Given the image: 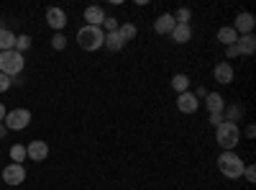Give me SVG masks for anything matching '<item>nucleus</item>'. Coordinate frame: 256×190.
<instances>
[{"label": "nucleus", "instance_id": "nucleus-1", "mask_svg": "<svg viewBox=\"0 0 256 190\" xmlns=\"http://www.w3.org/2000/svg\"><path fill=\"white\" fill-rule=\"evenodd\" d=\"M77 44L84 49V52H98L102 49L105 44V31L100 26H88L84 24L80 31H77Z\"/></svg>", "mask_w": 256, "mask_h": 190}, {"label": "nucleus", "instance_id": "nucleus-2", "mask_svg": "<svg viewBox=\"0 0 256 190\" xmlns=\"http://www.w3.org/2000/svg\"><path fill=\"white\" fill-rule=\"evenodd\" d=\"M244 159L236 154V152H220V157H218V170L228 177V180H238V177H244Z\"/></svg>", "mask_w": 256, "mask_h": 190}, {"label": "nucleus", "instance_id": "nucleus-3", "mask_svg": "<svg viewBox=\"0 0 256 190\" xmlns=\"http://www.w3.org/2000/svg\"><path fill=\"white\" fill-rule=\"evenodd\" d=\"M24 67H26L24 54H18L16 49H10V52H0V72L8 75L10 80L24 72Z\"/></svg>", "mask_w": 256, "mask_h": 190}, {"label": "nucleus", "instance_id": "nucleus-4", "mask_svg": "<svg viewBox=\"0 0 256 190\" xmlns=\"http://www.w3.org/2000/svg\"><path fill=\"white\" fill-rule=\"evenodd\" d=\"M238 139H241V131H238L236 123L223 121L218 129H216V141L223 146V152H233V146L238 144Z\"/></svg>", "mask_w": 256, "mask_h": 190}, {"label": "nucleus", "instance_id": "nucleus-5", "mask_svg": "<svg viewBox=\"0 0 256 190\" xmlns=\"http://www.w3.org/2000/svg\"><path fill=\"white\" fill-rule=\"evenodd\" d=\"M3 123H6V129H8V131H24L26 126L31 123V111H26V108H16V111H8Z\"/></svg>", "mask_w": 256, "mask_h": 190}, {"label": "nucleus", "instance_id": "nucleus-6", "mask_svg": "<svg viewBox=\"0 0 256 190\" xmlns=\"http://www.w3.org/2000/svg\"><path fill=\"white\" fill-rule=\"evenodd\" d=\"M24 180H26V167L24 164H16V162L6 164V170H3V182L6 185L16 187V185H20Z\"/></svg>", "mask_w": 256, "mask_h": 190}, {"label": "nucleus", "instance_id": "nucleus-7", "mask_svg": "<svg viewBox=\"0 0 256 190\" xmlns=\"http://www.w3.org/2000/svg\"><path fill=\"white\" fill-rule=\"evenodd\" d=\"M26 157L34 159V162H44L49 157V144L46 141H41V139H34L26 144Z\"/></svg>", "mask_w": 256, "mask_h": 190}, {"label": "nucleus", "instance_id": "nucleus-8", "mask_svg": "<svg viewBox=\"0 0 256 190\" xmlns=\"http://www.w3.org/2000/svg\"><path fill=\"white\" fill-rule=\"evenodd\" d=\"M254 26H256L254 13H248V11H241V13L236 16V24H233L230 29L236 31L238 36H246V34H251V31H254Z\"/></svg>", "mask_w": 256, "mask_h": 190}, {"label": "nucleus", "instance_id": "nucleus-9", "mask_svg": "<svg viewBox=\"0 0 256 190\" xmlns=\"http://www.w3.org/2000/svg\"><path fill=\"white\" fill-rule=\"evenodd\" d=\"M46 24L54 29V34H62L64 26H67V13H64L62 8H49L46 11Z\"/></svg>", "mask_w": 256, "mask_h": 190}, {"label": "nucleus", "instance_id": "nucleus-10", "mask_svg": "<svg viewBox=\"0 0 256 190\" xmlns=\"http://www.w3.org/2000/svg\"><path fill=\"white\" fill-rule=\"evenodd\" d=\"M177 108H180V113H187V116H190V113H195V111L200 108V100L192 95L190 90H187V93H180V95H177Z\"/></svg>", "mask_w": 256, "mask_h": 190}, {"label": "nucleus", "instance_id": "nucleus-11", "mask_svg": "<svg viewBox=\"0 0 256 190\" xmlns=\"http://www.w3.org/2000/svg\"><path fill=\"white\" fill-rule=\"evenodd\" d=\"M212 77H216V82H220V85H230L233 82V67L228 62H218L216 70H212Z\"/></svg>", "mask_w": 256, "mask_h": 190}, {"label": "nucleus", "instance_id": "nucleus-12", "mask_svg": "<svg viewBox=\"0 0 256 190\" xmlns=\"http://www.w3.org/2000/svg\"><path fill=\"white\" fill-rule=\"evenodd\" d=\"M236 49H238V57H241V54H244V57H251V54L256 52V36H254V34L238 36V41H236Z\"/></svg>", "mask_w": 256, "mask_h": 190}, {"label": "nucleus", "instance_id": "nucleus-13", "mask_svg": "<svg viewBox=\"0 0 256 190\" xmlns=\"http://www.w3.org/2000/svg\"><path fill=\"white\" fill-rule=\"evenodd\" d=\"M174 26H177V24H174L172 13H162V16L154 21V31H156V34H162V36H164V34H172V31H174Z\"/></svg>", "mask_w": 256, "mask_h": 190}, {"label": "nucleus", "instance_id": "nucleus-14", "mask_svg": "<svg viewBox=\"0 0 256 190\" xmlns=\"http://www.w3.org/2000/svg\"><path fill=\"white\" fill-rule=\"evenodd\" d=\"M205 108H208V113H223V108H226L223 95L220 93H208L205 95Z\"/></svg>", "mask_w": 256, "mask_h": 190}, {"label": "nucleus", "instance_id": "nucleus-15", "mask_svg": "<svg viewBox=\"0 0 256 190\" xmlns=\"http://www.w3.org/2000/svg\"><path fill=\"white\" fill-rule=\"evenodd\" d=\"M84 21H88V26H102L105 11L100 6H88V8H84Z\"/></svg>", "mask_w": 256, "mask_h": 190}, {"label": "nucleus", "instance_id": "nucleus-16", "mask_svg": "<svg viewBox=\"0 0 256 190\" xmlns=\"http://www.w3.org/2000/svg\"><path fill=\"white\" fill-rule=\"evenodd\" d=\"M102 47L110 49V52H120V49L126 47V41L120 39L118 31H110V34H105V44H102Z\"/></svg>", "mask_w": 256, "mask_h": 190}, {"label": "nucleus", "instance_id": "nucleus-17", "mask_svg": "<svg viewBox=\"0 0 256 190\" xmlns=\"http://www.w3.org/2000/svg\"><path fill=\"white\" fill-rule=\"evenodd\" d=\"M241 116H244V105H241V103L226 105V108H223V121H228V123H236Z\"/></svg>", "mask_w": 256, "mask_h": 190}, {"label": "nucleus", "instance_id": "nucleus-18", "mask_svg": "<svg viewBox=\"0 0 256 190\" xmlns=\"http://www.w3.org/2000/svg\"><path fill=\"white\" fill-rule=\"evenodd\" d=\"M218 41H220L223 47H233V44H236V41H238V34L233 31L230 26H223V29L218 31Z\"/></svg>", "mask_w": 256, "mask_h": 190}, {"label": "nucleus", "instance_id": "nucleus-19", "mask_svg": "<svg viewBox=\"0 0 256 190\" xmlns=\"http://www.w3.org/2000/svg\"><path fill=\"white\" fill-rule=\"evenodd\" d=\"M169 36H172V41H177V44H187V41L192 39V29L190 26H174V31Z\"/></svg>", "mask_w": 256, "mask_h": 190}, {"label": "nucleus", "instance_id": "nucleus-20", "mask_svg": "<svg viewBox=\"0 0 256 190\" xmlns=\"http://www.w3.org/2000/svg\"><path fill=\"white\" fill-rule=\"evenodd\" d=\"M10 49H16V34L3 29L0 31V52H10Z\"/></svg>", "mask_w": 256, "mask_h": 190}, {"label": "nucleus", "instance_id": "nucleus-21", "mask_svg": "<svg viewBox=\"0 0 256 190\" xmlns=\"http://www.w3.org/2000/svg\"><path fill=\"white\" fill-rule=\"evenodd\" d=\"M172 88L177 90V95H180V93H187V88H190V77H187L184 72H177V75L172 77Z\"/></svg>", "mask_w": 256, "mask_h": 190}, {"label": "nucleus", "instance_id": "nucleus-22", "mask_svg": "<svg viewBox=\"0 0 256 190\" xmlns=\"http://www.w3.org/2000/svg\"><path fill=\"white\" fill-rule=\"evenodd\" d=\"M10 159H13L16 164H24V159H28V157H26V144H13V146H10Z\"/></svg>", "mask_w": 256, "mask_h": 190}, {"label": "nucleus", "instance_id": "nucleus-23", "mask_svg": "<svg viewBox=\"0 0 256 190\" xmlns=\"http://www.w3.org/2000/svg\"><path fill=\"white\" fill-rule=\"evenodd\" d=\"M172 18H174V24H177V26H190L192 11H190V8H180V11H174V13H172Z\"/></svg>", "mask_w": 256, "mask_h": 190}, {"label": "nucleus", "instance_id": "nucleus-24", "mask_svg": "<svg viewBox=\"0 0 256 190\" xmlns=\"http://www.w3.org/2000/svg\"><path fill=\"white\" fill-rule=\"evenodd\" d=\"M118 34H120V39H123V41H134L138 31H136V26H134V24H123V26H118Z\"/></svg>", "mask_w": 256, "mask_h": 190}, {"label": "nucleus", "instance_id": "nucleus-25", "mask_svg": "<svg viewBox=\"0 0 256 190\" xmlns=\"http://www.w3.org/2000/svg\"><path fill=\"white\" fill-rule=\"evenodd\" d=\"M28 47H31V36H28V34H20V36H16V52H18V54H24Z\"/></svg>", "mask_w": 256, "mask_h": 190}, {"label": "nucleus", "instance_id": "nucleus-26", "mask_svg": "<svg viewBox=\"0 0 256 190\" xmlns=\"http://www.w3.org/2000/svg\"><path fill=\"white\" fill-rule=\"evenodd\" d=\"M64 47H67V36H64V34H54V36H52V49L62 52Z\"/></svg>", "mask_w": 256, "mask_h": 190}, {"label": "nucleus", "instance_id": "nucleus-27", "mask_svg": "<svg viewBox=\"0 0 256 190\" xmlns=\"http://www.w3.org/2000/svg\"><path fill=\"white\" fill-rule=\"evenodd\" d=\"M100 29H105V34H110V31H118V21L116 18H108L105 16V21H102V26Z\"/></svg>", "mask_w": 256, "mask_h": 190}, {"label": "nucleus", "instance_id": "nucleus-28", "mask_svg": "<svg viewBox=\"0 0 256 190\" xmlns=\"http://www.w3.org/2000/svg\"><path fill=\"white\" fill-rule=\"evenodd\" d=\"M244 177H246L248 182L256 180V167H254V164H246V167H244Z\"/></svg>", "mask_w": 256, "mask_h": 190}, {"label": "nucleus", "instance_id": "nucleus-29", "mask_svg": "<svg viewBox=\"0 0 256 190\" xmlns=\"http://www.w3.org/2000/svg\"><path fill=\"white\" fill-rule=\"evenodd\" d=\"M13 85V82H10V77L8 75H3V72H0V93H6L8 88Z\"/></svg>", "mask_w": 256, "mask_h": 190}, {"label": "nucleus", "instance_id": "nucleus-30", "mask_svg": "<svg viewBox=\"0 0 256 190\" xmlns=\"http://www.w3.org/2000/svg\"><path fill=\"white\" fill-rule=\"evenodd\" d=\"M210 123H212V126H216V129H218V126L223 123V113H210Z\"/></svg>", "mask_w": 256, "mask_h": 190}, {"label": "nucleus", "instance_id": "nucleus-31", "mask_svg": "<svg viewBox=\"0 0 256 190\" xmlns=\"http://www.w3.org/2000/svg\"><path fill=\"white\" fill-rule=\"evenodd\" d=\"M226 57H228V59H236V57H238V49H236V44H233V47H226Z\"/></svg>", "mask_w": 256, "mask_h": 190}, {"label": "nucleus", "instance_id": "nucleus-32", "mask_svg": "<svg viewBox=\"0 0 256 190\" xmlns=\"http://www.w3.org/2000/svg\"><path fill=\"white\" fill-rule=\"evenodd\" d=\"M192 95H195V98H198V100H205V95H208V90H205V88H202V85H200V88H198V90H195V93H192Z\"/></svg>", "mask_w": 256, "mask_h": 190}, {"label": "nucleus", "instance_id": "nucleus-33", "mask_svg": "<svg viewBox=\"0 0 256 190\" xmlns=\"http://www.w3.org/2000/svg\"><path fill=\"white\" fill-rule=\"evenodd\" d=\"M246 136H248V139L256 136V129H254V126H246Z\"/></svg>", "mask_w": 256, "mask_h": 190}, {"label": "nucleus", "instance_id": "nucleus-34", "mask_svg": "<svg viewBox=\"0 0 256 190\" xmlns=\"http://www.w3.org/2000/svg\"><path fill=\"white\" fill-rule=\"evenodd\" d=\"M6 113H8V111H6V105H3V103H0V123H3V121H6Z\"/></svg>", "mask_w": 256, "mask_h": 190}, {"label": "nucleus", "instance_id": "nucleus-35", "mask_svg": "<svg viewBox=\"0 0 256 190\" xmlns=\"http://www.w3.org/2000/svg\"><path fill=\"white\" fill-rule=\"evenodd\" d=\"M6 134H8V129H6V123H0V139H3Z\"/></svg>", "mask_w": 256, "mask_h": 190}, {"label": "nucleus", "instance_id": "nucleus-36", "mask_svg": "<svg viewBox=\"0 0 256 190\" xmlns=\"http://www.w3.org/2000/svg\"><path fill=\"white\" fill-rule=\"evenodd\" d=\"M0 31H3V18H0Z\"/></svg>", "mask_w": 256, "mask_h": 190}]
</instances>
